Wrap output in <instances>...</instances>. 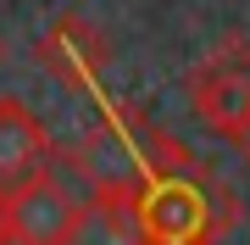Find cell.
Instances as JSON below:
<instances>
[{"label": "cell", "instance_id": "obj_1", "mask_svg": "<svg viewBox=\"0 0 250 245\" xmlns=\"http://www.w3.org/2000/svg\"><path fill=\"white\" fill-rule=\"evenodd\" d=\"M134 206H139L150 245H217L233 223V195L195 156L150 173L134 190Z\"/></svg>", "mask_w": 250, "mask_h": 245}, {"label": "cell", "instance_id": "obj_2", "mask_svg": "<svg viewBox=\"0 0 250 245\" xmlns=\"http://www.w3.org/2000/svg\"><path fill=\"white\" fill-rule=\"evenodd\" d=\"M184 156L189 151L178 139L150 128L145 117H134V111H106V117L67 151V162H72V173H78L83 184H89V195H134L150 173L184 162Z\"/></svg>", "mask_w": 250, "mask_h": 245}, {"label": "cell", "instance_id": "obj_3", "mask_svg": "<svg viewBox=\"0 0 250 245\" xmlns=\"http://www.w3.org/2000/svg\"><path fill=\"white\" fill-rule=\"evenodd\" d=\"M189 100H195L200 123L217 128L223 139H239L250 134V45L245 39H228L217 45L206 62H195L189 73Z\"/></svg>", "mask_w": 250, "mask_h": 245}, {"label": "cell", "instance_id": "obj_4", "mask_svg": "<svg viewBox=\"0 0 250 245\" xmlns=\"http://www.w3.org/2000/svg\"><path fill=\"white\" fill-rule=\"evenodd\" d=\"M72 218H78V200L50 173V162L6 190V228L34 240V245H67L72 240Z\"/></svg>", "mask_w": 250, "mask_h": 245}, {"label": "cell", "instance_id": "obj_5", "mask_svg": "<svg viewBox=\"0 0 250 245\" xmlns=\"http://www.w3.org/2000/svg\"><path fill=\"white\" fill-rule=\"evenodd\" d=\"M56 156L45 123L34 117V111L22 106V100H0V190H11L17 178H28V173H39Z\"/></svg>", "mask_w": 250, "mask_h": 245}, {"label": "cell", "instance_id": "obj_6", "mask_svg": "<svg viewBox=\"0 0 250 245\" xmlns=\"http://www.w3.org/2000/svg\"><path fill=\"white\" fill-rule=\"evenodd\" d=\"M67 245H150V234L139 223L134 195H89L72 218Z\"/></svg>", "mask_w": 250, "mask_h": 245}, {"label": "cell", "instance_id": "obj_7", "mask_svg": "<svg viewBox=\"0 0 250 245\" xmlns=\"http://www.w3.org/2000/svg\"><path fill=\"white\" fill-rule=\"evenodd\" d=\"M39 56H45L67 84H95L100 62H106V50L89 39V28H83V22H62L45 45H39Z\"/></svg>", "mask_w": 250, "mask_h": 245}, {"label": "cell", "instance_id": "obj_8", "mask_svg": "<svg viewBox=\"0 0 250 245\" xmlns=\"http://www.w3.org/2000/svg\"><path fill=\"white\" fill-rule=\"evenodd\" d=\"M0 245H34V240H22V234H11V228H6V234H0Z\"/></svg>", "mask_w": 250, "mask_h": 245}, {"label": "cell", "instance_id": "obj_9", "mask_svg": "<svg viewBox=\"0 0 250 245\" xmlns=\"http://www.w3.org/2000/svg\"><path fill=\"white\" fill-rule=\"evenodd\" d=\"M0 234H6V190H0Z\"/></svg>", "mask_w": 250, "mask_h": 245}, {"label": "cell", "instance_id": "obj_10", "mask_svg": "<svg viewBox=\"0 0 250 245\" xmlns=\"http://www.w3.org/2000/svg\"><path fill=\"white\" fill-rule=\"evenodd\" d=\"M239 151H245V156H250V134H245V139H239Z\"/></svg>", "mask_w": 250, "mask_h": 245}]
</instances>
